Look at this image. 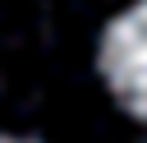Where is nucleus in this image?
<instances>
[{
  "instance_id": "nucleus-1",
  "label": "nucleus",
  "mask_w": 147,
  "mask_h": 143,
  "mask_svg": "<svg viewBox=\"0 0 147 143\" xmlns=\"http://www.w3.org/2000/svg\"><path fill=\"white\" fill-rule=\"evenodd\" d=\"M101 74L133 115H147V0H138L106 28Z\"/></svg>"
},
{
  "instance_id": "nucleus-2",
  "label": "nucleus",
  "mask_w": 147,
  "mask_h": 143,
  "mask_svg": "<svg viewBox=\"0 0 147 143\" xmlns=\"http://www.w3.org/2000/svg\"><path fill=\"white\" fill-rule=\"evenodd\" d=\"M0 143H23V138H0Z\"/></svg>"
}]
</instances>
